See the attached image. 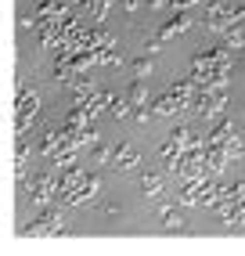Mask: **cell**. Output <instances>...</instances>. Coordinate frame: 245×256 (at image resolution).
I'll use <instances>...</instances> for the list:
<instances>
[{"instance_id": "7", "label": "cell", "mask_w": 245, "mask_h": 256, "mask_svg": "<svg viewBox=\"0 0 245 256\" xmlns=\"http://www.w3.org/2000/svg\"><path fill=\"white\" fill-rule=\"evenodd\" d=\"M141 188H144L148 198H162V195H166V177H162V174H144Z\"/></svg>"}, {"instance_id": "5", "label": "cell", "mask_w": 245, "mask_h": 256, "mask_svg": "<svg viewBox=\"0 0 245 256\" xmlns=\"http://www.w3.org/2000/svg\"><path fill=\"white\" fill-rule=\"evenodd\" d=\"M188 26H191V18H188L184 11H177V18H170V22L159 26V32L152 36V47H159V44H166V40H173V36H180Z\"/></svg>"}, {"instance_id": "6", "label": "cell", "mask_w": 245, "mask_h": 256, "mask_svg": "<svg viewBox=\"0 0 245 256\" xmlns=\"http://www.w3.org/2000/svg\"><path fill=\"white\" fill-rule=\"evenodd\" d=\"M137 162H141V152L134 144H116L108 152V166H116V170H134Z\"/></svg>"}, {"instance_id": "11", "label": "cell", "mask_w": 245, "mask_h": 256, "mask_svg": "<svg viewBox=\"0 0 245 256\" xmlns=\"http://www.w3.org/2000/svg\"><path fill=\"white\" fill-rule=\"evenodd\" d=\"M108 112H112L116 119H122V116L130 112V101H126V98H112V105H108Z\"/></svg>"}, {"instance_id": "4", "label": "cell", "mask_w": 245, "mask_h": 256, "mask_svg": "<svg viewBox=\"0 0 245 256\" xmlns=\"http://www.w3.org/2000/svg\"><path fill=\"white\" fill-rule=\"evenodd\" d=\"M98 192H101V177L98 174H90L76 192H68V195H62L58 198V206H86V202H94L98 198Z\"/></svg>"}, {"instance_id": "9", "label": "cell", "mask_w": 245, "mask_h": 256, "mask_svg": "<svg viewBox=\"0 0 245 256\" xmlns=\"http://www.w3.org/2000/svg\"><path fill=\"white\" fill-rule=\"evenodd\" d=\"M227 11H231V4H227V0H209V4H206V18L216 22V18H224Z\"/></svg>"}, {"instance_id": "8", "label": "cell", "mask_w": 245, "mask_h": 256, "mask_svg": "<svg viewBox=\"0 0 245 256\" xmlns=\"http://www.w3.org/2000/svg\"><path fill=\"white\" fill-rule=\"evenodd\" d=\"M162 228H166V231H180V228H184V216H180V210L166 206V210H162Z\"/></svg>"}, {"instance_id": "12", "label": "cell", "mask_w": 245, "mask_h": 256, "mask_svg": "<svg viewBox=\"0 0 245 256\" xmlns=\"http://www.w3.org/2000/svg\"><path fill=\"white\" fill-rule=\"evenodd\" d=\"M148 72H152V62H148V58H137V62H134V76H137V80H144Z\"/></svg>"}, {"instance_id": "13", "label": "cell", "mask_w": 245, "mask_h": 256, "mask_svg": "<svg viewBox=\"0 0 245 256\" xmlns=\"http://www.w3.org/2000/svg\"><path fill=\"white\" fill-rule=\"evenodd\" d=\"M170 4H173V11H188V8H195L198 0H170Z\"/></svg>"}, {"instance_id": "10", "label": "cell", "mask_w": 245, "mask_h": 256, "mask_svg": "<svg viewBox=\"0 0 245 256\" xmlns=\"http://www.w3.org/2000/svg\"><path fill=\"white\" fill-rule=\"evenodd\" d=\"M144 83L141 80H134V87H130V94H126V101H130V105H144Z\"/></svg>"}, {"instance_id": "14", "label": "cell", "mask_w": 245, "mask_h": 256, "mask_svg": "<svg viewBox=\"0 0 245 256\" xmlns=\"http://www.w3.org/2000/svg\"><path fill=\"white\" fill-rule=\"evenodd\" d=\"M162 4H166V0H148V8H152V11H159Z\"/></svg>"}, {"instance_id": "2", "label": "cell", "mask_w": 245, "mask_h": 256, "mask_svg": "<svg viewBox=\"0 0 245 256\" xmlns=\"http://www.w3.org/2000/svg\"><path fill=\"white\" fill-rule=\"evenodd\" d=\"M36 112H40V90H29V83L18 80V119H14V123H18V134L29 130Z\"/></svg>"}, {"instance_id": "1", "label": "cell", "mask_w": 245, "mask_h": 256, "mask_svg": "<svg viewBox=\"0 0 245 256\" xmlns=\"http://www.w3.org/2000/svg\"><path fill=\"white\" fill-rule=\"evenodd\" d=\"M65 231V216H62V206H44V213L32 220V228H26V234L32 238H50V234H62Z\"/></svg>"}, {"instance_id": "3", "label": "cell", "mask_w": 245, "mask_h": 256, "mask_svg": "<svg viewBox=\"0 0 245 256\" xmlns=\"http://www.w3.org/2000/svg\"><path fill=\"white\" fill-rule=\"evenodd\" d=\"M29 195H32L36 206H54V202H58V174H40V177H32Z\"/></svg>"}]
</instances>
